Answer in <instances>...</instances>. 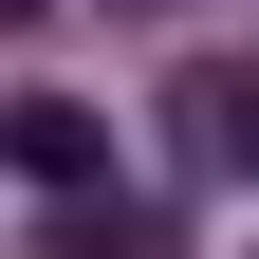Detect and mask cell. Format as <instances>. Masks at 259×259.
Masks as SVG:
<instances>
[{"label": "cell", "mask_w": 259, "mask_h": 259, "mask_svg": "<svg viewBox=\"0 0 259 259\" xmlns=\"http://www.w3.org/2000/svg\"><path fill=\"white\" fill-rule=\"evenodd\" d=\"M0 167L74 204V185H111V111H74V93H19V111H0Z\"/></svg>", "instance_id": "1"}, {"label": "cell", "mask_w": 259, "mask_h": 259, "mask_svg": "<svg viewBox=\"0 0 259 259\" xmlns=\"http://www.w3.org/2000/svg\"><path fill=\"white\" fill-rule=\"evenodd\" d=\"M167 167L204 185V204L241 185V74H167Z\"/></svg>", "instance_id": "2"}, {"label": "cell", "mask_w": 259, "mask_h": 259, "mask_svg": "<svg viewBox=\"0 0 259 259\" xmlns=\"http://www.w3.org/2000/svg\"><path fill=\"white\" fill-rule=\"evenodd\" d=\"M37 259H167V222H148V204H111V185H74Z\"/></svg>", "instance_id": "3"}, {"label": "cell", "mask_w": 259, "mask_h": 259, "mask_svg": "<svg viewBox=\"0 0 259 259\" xmlns=\"http://www.w3.org/2000/svg\"><path fill=\"white\" fill-rule=\"evenodd\" d=\"M37 19H56V0H0V37H37Z\"/></svg>", "instance_id": "4"}]
</instances>
